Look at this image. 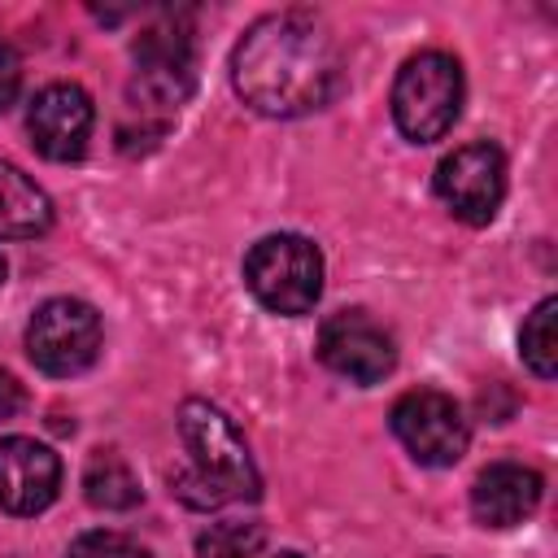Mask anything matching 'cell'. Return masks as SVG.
I'll list each match as a JSON object with an SVG mask.
<instances>
[{
	"label": "cell",
	"instance_id": "9a60e30c",
	"mask_svg": "<svg viewBox=\"0 0 558 558\" xmlns=\"http://www.w3.org/2000/svg\"><path fill=\"white\" fill-rule=\"evenodd\" d=\"M266 545L262 523H214L196 536V558H257Z\"/></svg>",
	"mask_w": 558,
	"mask_h": 558
},
{
	"label": "cell",
	"instance_id": "277c9868",
	"mask_svg": "<svg viewBox=\"0 0 558 558\" xmlns=\"http://www.w3.org/2000/svg\"><path fill=\"white\" fill-rule=\"evenodd\" d=\"M244 283L270 314H310L323 296V253L292 231L266 235L244 257Z\"/></svg>",
	"mask_w": 558,
	"mask_h": 558
},
{
	"label": "cell",
	"instance_id": "e0dca14e",
	"mask_svg": "<svg viewBox=\"0 0 558 558\" xmlns=\"http://www.w3.org/2000/svg\"><path fill=\"white\" fill-rule=\"evenodd\" d=\"M17 87H22V61H17L13 44H9V39H0V113L13 105Z\"/></svg>",
	"mask_w": 558,
	"mask_h": 558
},
{
	"label": "cell",
	"instance_id": "52a82bcc",
	"mask_svg": "<svg viewBox=\"0 0 558 558\" xmlns=\"http://www.w3.org/2000/svg\"><path fill=\"white\" fill-rule=\"evenodd\" d=\"M436 196L466 227H484L497 218L506 196V157L497 144H462L436 166Z\"/></svg>",
	"mask_w": 558,
	"mask_h": 558
},
{
	"label": "cell",
	"instance_id": "2e32d148",
	"mask_svg": "<svg viewBox=\"0 0 558 558\" xmlns=\"http://www.w3.org/2000/svg\"><path fill=\"white\" fill-rule=\"evenodd\" d=\"M65 558H148V549L122 532H83Z\"/></svg>",
	"mask_w": 558,
	"mask_h": 558
},
{
	"label": "cell",
	"instance_id": "ffe728a7",
	"mask_svg": "<svg viewBox=\"0 0 558 558\" xmlns=\"http://www.w3.org/2000/svg\"><path fill=\"white\" fill-rule=\"evenodd\" d=\"M4 270H9V266H4V257H0V283H4Z\"/></svg>",
	"mask_w": 558,
	"mask_h": 558
},
{
	"label": "cell",
	"instance_id": "3957f363",
	"mask_svg": "<svg viewBox=\"0 0 558 558\" xmlns=\"http://www.w3.org/2000/svg\"><path fill=\"white\" fill-rule=\"evenodd\" d=\"M131 52H135V74L126 87V118L135 126L122 131L126 144L140 131L144 140H157L174 122L179 105L192 96V83H196V48L179 13H166L161 22H153Z\"/></svg>",
	"mask_w": 558,
	"mask_h": 558
},
{
	"label": "cell",
	"instance_id": "5bb4252c",
	"mask_svg": "<svg viewBox=\"0 0 558 558\" xmlns=\"http://www.w3.org/2000/svg\"><path fill=\"white\" fill-rule=\"evenodd\" d=\"M554 314H558V301H554V296H545V301L527 314V323H523V331H519V353H523V362H527L541 379H554V371H558Z\"/></svg>",
	"mask_w": 558,
	"mask_h": 558
},
{
	"label": "cell",
	"instance_id": "d6986e66",
	"mask_svg": "<svg viewBox=\"0 0 558 558\" xmlns=\"http://www.w3.org/2000/svg\"><path fill=\"white\" fill-rule=\"evenodd\" d=\"M275 558H305V554H296V549H279Z\"/></svg>",
	"mask_w": 558,
	"mask_h": 558
},
{
	"label": "cell",
	"instance_id": "7c38bea8",
	"mask_svg": "<svg viewBox=\"0 0 558 558\" xmlns=\"http://www.w3.org/2000/svg\"><path fill=\"white\" fill-rule=\"evenodd\" d=\"M541 475L523 462H493L471 484V514L484 527H514L541 506Z\"/></svg>",
	"mask_w": 558,
	"mask_h": 558
},
{
	"label": "cell",
	"instance_id": "8992f818",
	"mask_svg": "<svg viewBox=\"0 0 558 558\" xmlns=\"http://www.w3.org/2000/svg\"><path fill=\"white\" fill-rule=\"evenodd\" d=\"M100 314L87 301L52 296L31 314L26 353L44 375H78L100 357Z\"/></svg>",
	"mask_w": 558,
	"mask_h": 558
},
{
	"label": "cell",
	"instance_id": "30bf717a",
	"mask_svg": "<svg viewBox=\"0 0 558 558\" xmlns=\"http://www.w3.org/2000/svg\"><path fill=\"white\" fill-rule=\"evenodd\" d=\"M92 96L78 83H48L26 113V131L48 161H78L92 140Z\"/></svg>",
	"mask_w": 558,
	"mask_h": 558
},
{
	"label": "cell",
	"instance_id": "ba28073f",
	"mask_svg": "<svg viewBox=\"0 0 558 558\" xmlns=\"http://www.w3.org/2000/svg\"><path fill=\"white\" fill-rule=\"evenodd\" d=\"M318 357L327 371H336L349 384H379L397 366V344L384 323H375L366 310H340L318 327Z\"/></svg>",
	"mask_w": 558,
	"mask_h": 558
},
{
	"label": "cell",
	"instance_id": "5b68a950",
	"mask_svg": "<svg viewBox=\"0 0 558 558\" xmlns=\"http://www.w3.org/2000/svg\"><path fill=\"white\" fill-rule=\"evenodd\" d=\"M462 113V65L449 52H418L392 83V118L410 144L440 140Z\"/></svg>",
	"mask_w": 558,
	"mask_h": 558
},
{
	"label": "cell",
	"instance_id": "7a4b0ae2",
	"mask_svg": "<svg viewBox=\"0 0 558 558\" xmlns=\"http://www.w3.org/2000/svg\"><path fill=\"white\" fill-rule=\"evenodd\" d=\"M179 432L187 445V462L170 471V493L183 506L218 510L227 501H253L262 493L248 445L218 405H209L201 397L183 401L179 405Z\"/></svg>",
	"mask_w": 558,
	"mask_h": 558
},
{
	"label": "cell",
	"instance_id": "44dd1931",
	"mask_svg": "<svg viewBox=\"0 0 558 558\" xmlns=\"http://www.w3.org/2000/svg\"><path fill=\"white\" fill-rule=\"evenodd\" d=\"M0 192H4V161H0Z\"/></svg>",
	"mask_w": 558,
	"mask_h": 558
},
{
	"label": "cell",
	"instance_id": "ac0fdd59",
	"mask_svg": "<svg viewBox=\"0 0 558 558\" xmlns=\"http://www.w3.org/2000/svg\"><path fill=\"white\" fill-rule=\"evenodd\" d=\"M22 405H26V388H22L9 371H0V423L17 418V414H22Z\"/></svg>",
	"mask_w": 558,
	"mask_h": 558
},
{
	"label": "cell",
	"instance_id": "6da1fadb",
	"mask_svg": "<svg viewBox=\"0 0 558 558\" xmlns=\"http://www.w3.org/2000/svg\"><path fill=\"white\" fill-rule=\"evenodd\" d=\"M240 100L266 118H301L331 105L344 87V57L331 26L305 9L257 17L231 52Z\"/></svg>",
	"mask_w": 558,
	"mask_h": 558
},
{
	"label": "cell",
	"instance_id": "9c48e42d",
	"mask_svg": "<svg viewBox=\"0 0 558 558\" xmlns=\"http://www.w3.org/2000/svg\"><path fill=\"white\" fill-rule=\"evenodd\" d=\"M392 432L423 466H453L466 453V418L453 397L414 388L392 405Z\"/></svg>",
	"mask_w": 558,
	"mask_h": 558
},
{
	"label": "cell",
	"instance_id": "4fadbf2b",
	"mask_svg": "<svg viewBox=\"0 0 558 558\" xmlns=\"http://www.w3.org/2000/svg\"><path fill=\"white\" fill-rule=\"evenodd\" d=\"M83 493H87V501L96 510H131L144 497L135 471L113 449H96L87 458V466H83Z\"/></svg>",
	"mask_w": 558,
	"mask_h": 558
},
{
	"label": "cell",
	"instance_id": "8fae6325",
	"mask_svg": "<svg viewBox=\"0 0 558 558\" xmlns=\"http://www.w3.org/2000/svg\"><path fill=\"white\" fill-rule=\"evenodd\" d=\"M57 488H61V458L48 445L31 436L0 440V510L39 514L52 506Z\"/></svg>",
	"mask_w": 558,
	"mask_h": 558
}]
</instances>
